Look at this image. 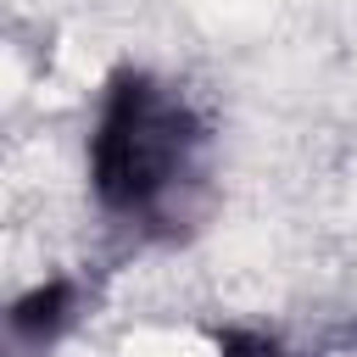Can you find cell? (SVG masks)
<instances>
[{
  "label": "cell",
  "mask_w": 357,
  "mask_h": 357,
  "mask_svg": "<svg viewBox=\"0 0 357 357\" xmlns=\"http://www.w3.org/2000/svg\"><path fill=\"white\" fill-rule=\"evenodd\" d=\"M84 167L106 218L139 234H178L212 178V128L178 84L123 67L95 100Z\"/></svg>",
  "instance_id": "6da1fadb"
},
{
  "label": "cell",
  "mask_w": 357,
  "mask_h": 357,
  "mask_svg": "<svg viewBox=\"0 0 357 357\" xmlns=\"http://www.w3.org/2000/svg\"><path fill=\"white\" fill-rule=\"evenodd\" d=\"M67 307H73V290L67 284H39L33 296H22L11 307V329L17 335H33V340H50L67 324Z\"/></svg>",
  "instance_id": "7a4b0ae2"
}]
</instances>
